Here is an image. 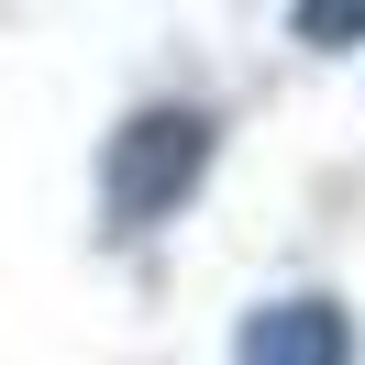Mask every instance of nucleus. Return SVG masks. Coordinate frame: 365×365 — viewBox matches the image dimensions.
Masks as SVG:
<instances>
[{"mask_svg":"<svg viewBox=\"0 0 365 365\" xmlns=\"http://www.w3.org/2000/svg\"><path fill=\"white\" fill-rule=\"evenodd\" d=\"M232 365H354V332L332 299H266L232 343Z\"/></svg>","mask_w":365,"mask_h":365,"instance_id":"2","label":"nucleus"},{"mask_svg":"<svg viewBox=\"0 0 365 365\" xmlns=\"http://www.w3.org/2000/svg\"><path fill=\"white\" fill-rule=\"evenodd\" d=\"M299 34L310 45H365V0H299Z\"/></svg>","mask_w":365,"mask_h":365,"instance_id":"3","label":"nucleus"},{"mask_svg":"<svg viewBox=\"0 0 365 365\" xmlns=\"http://www.w3.org/2000/svg\"><path fill=\"white\" fill-rule=\"evenodd\" d=\"M200 166H210V111H178V100L133 111L111 133V155H100V210H111V232H155L166 210L200 188Z\"/></svg>","mask_w":365,"mask_h":365,"instance_id":"1","label":"nucleus"}]
</instances>
